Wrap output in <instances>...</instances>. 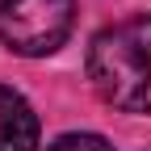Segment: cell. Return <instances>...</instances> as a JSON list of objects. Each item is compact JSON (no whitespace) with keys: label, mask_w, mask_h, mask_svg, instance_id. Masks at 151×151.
<instances>
[{"label":"cell","mask_w":151,"mask_h":151,"mask_svg":"<svg viewBox=\"0 0 151 151\" xmlns=\"http://www.w3.org/2000/svg\"><path fill=\"white\" fill-rule=\"evenodd\" d=\"M50 151H113L101 134H63V139H55Z\"/></svg>","instance_id":"cell-4"},{"label":"cell","mask_w":151,"mask_h":151,"mask_svg":"<svg viewBox=\"0 0 151 151\" xmlns=\"http://www.w3.org/2000/svg\"><path fill=\"white\" fill-rule=\"evenodd\" d=\"M38 147V113L13 88H0V151H34Z\"/></svg>","instance_id":"cell-3"},{"label":"cell","mask_w":151,"mask_h":151,"mask_svg":"<svg viewBox=\"0 0 151 151\" xmlns=\"http://www.w3.org/2000/svg\"><path fill=\"white\" fill-rule=\"evenodd\" d=\"M88 80L122 113H151V13L101 29L88 46Z\"/></svg>","instance_id":"cell-1"},{"label":"cell","mask_w":151,"mask_h":151,"mask_svg":"<svg viewBox=\"0 0 151 151\" xmlns=\"http://www.w3.org/2000/svg\"><path fill=\"white\" fill-rule=\"evenodd\" d=\"M76 0H0V42L13 55H50L67 42Z\"/></svg>","instance_id":"cell-2"}]
</instances>
